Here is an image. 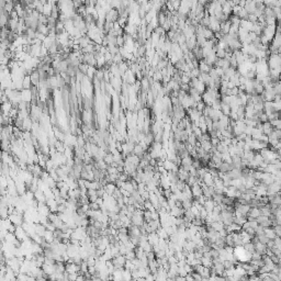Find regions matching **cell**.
<instances>
[{"instance_id":"obj_1","label":"cell","mask_w":281,"mask_h":281,"mask_svg":"<svg viewBox=\"0 0 281 281\" xmlns=\"http://www.w3.org/2000/svg\"><path fill=\"white\" fill-rule=\"evenodd\" d=\"M267 64L269 69H280V65H281L280 55L276 54V53H270V54H269V57H268Z\"/></svg>"},{"instance_id":"obj_2","label":"cell","mask_w":281,"mask_h":281,"mask_svg":"<svg viewBox=\"0 0 281 281\" xmlns=\"http://www.w3.org/2000/svg\"><path fill=\"white\" fill-rule=\"evenodd\" d=\"M8 218L10 220V222L12 223L13 225H15V226H21L22 223L24 222L23 221L24 218H23L22 213H20V212H11V213H9Z\"/></svg>"},{"instance_id":"obj_3","label":"cell","mask_w":281,"mask_h":281,"mask_svg":"<svg viewBox=\"0 0 281 281\" xmlns=\"http://www.w3.org/2000/svg\"><path fill=\"white\" fill-rule=\"evenodd\" d=\"M119 19V11L115 8H110L107 12H105V21L107 22L113 23L115 21H118Z\"/></svg>"},{"instance_id":"obj_4","label":"cell","mask_w":281,"mask_h":281,"mask_svg":"<svg viewBox=\"0 0 281 281\" xmlns=\"http://www.w3.org/2000/svg\"><path fill=\"white\" fill-rule=\"evenodd\" d=\"M187 114H188V117H189V120H190V122L192 123H195L197 125H198V121H199V118L201 117V112L200 111H198V110L195 109V108H190V109L187 110Z\"/></svg>"},{"instance_id":"obj_5","label":"cell","mask_w":281,"mask_h":281,"mask_svg":"<svg viewBox=\"0 0 281 281\" xmlns=\"http://www.w3.org/2000/svg\"><path fill=\"white\" fill-rule=\"evenodd\" d=\"M10 19V13L5 9V8H0V29L1 27H8V22Z\"/></svg>"},{"instance_id":"obj_6","label":"cell","mask_w":281,"mask_h":281,"mask_svg":"<svg viewBox=\"0 0 281 281\" xmlns=\"http://www.w3.org/2000/svg\"><path fill=\"white\" fill-rule=\"evenodd\" d=\"M220 21L215 17H211L210 15V23H209L208 27L213 32V33H216V32L220 31Z\"/></svg>"},{"instance_id":"obj_7","label":"cell","mask_w":281,"mask_h":281,"mask_svg":"<svg viewBox=\"0 0 281 281\" xmlns=\"http://www.w3.org/2000/svg\"><path fill=\"white\" fill-rule=\"evenodd\" d=\"M29 76H30V79H31L32 86L37 87V85H39V82H40V80H41V78H40V74H39V72H37V69H33V70H32L31 73L29 74Z\"/></svg>"},{"instance_id":"obj_8","label":"cell","mask_w":281,"mask_h":281,"mask_svg":"<svg viewBox=\"0 0 281 281\" xmlns=\"http://www.w3.org/2000/svg\"><path fill=\"white\" fill-rule=\"evenodd\" d=\"M223 115V113L221 112V110H216V109H213V108H211L210 107V111H209V118L211 119L212 121H218V119L221 118Z\"/></svg>"},{"instance_id":"obj_9","label":"cell","mask_w":281,"mask_h":281,"mask_svg":"<svg viewBox=\"0 0 281 281\" xmlns=\"http://www.w3.org/2000/svg\"><path fill=\"white\" fill-rule=\"evenodd\" d=\"M21 100L27 103L32 102V91L31 89H22L21 90Z\"/></svg>"},{"instance_id":"obj_10","label":"cell","mask_w":281,"mask_h":281,"mask_svg":"<svg viewBox=\"0 0 281 281\" xmlns=\"http://www.w3.org/2000/svg\"><path fill=\"white\" fill-rule=\"evenodd\" d=\"M233 168H234V166H233V164H232V163L222 162V163L218 165V171H221V172H228V171H231Z\"/></svg>"},{"instance_id":"obj_11","label":"cell","mask_w":281,"mask_h":281,"mask_svg":"<svg viewBox=\"0 0 281 281\" xmlns=\"http://www.w3.org/2000/svg\"><path fill=\"white\" fill-rule=\"evenodd\" d=\"M46 204L50 209L51 212L56 213L57 212V208H58V203L56 202V200L54 198H51V199H46Z\"/></svg>"},{"instance_id":"obj_12","label":"cell","mask_w":281,"mask_h":281,"mask_svg":"<svg viewBox=\"0 0 281 281\" xmlns=\"http://www.w3.org/2000/svg\"><path fill=\"white\" fill-rule=\"evenodd\" d=\"M191 193H192V197H193V198H198L199 195H202L201 185H199L198 182H197V183H193V185L191 186Z\"/></svg>"},{"instance_id":"obj_13","label":"cell","mask_w":281,"mask_h":281,"mask_svg":"<svg viewBox=\"0 0 281 281\" xmlns=\"http://www.w3.org/2000/svg\"><path fill=\"white\" fill-rule=\"evenodd\" d=\"M117 188H118V187H117V185H115V182H107V183L103 186V190L105 193L112 195H113L114 190H115Z\"/></svg>"},{"instance_id":"obj_14","label":"cell","mask_w":281,"mask_h":281,"mask_svg":"<svg viewBox=\"0 0 281 281\" xmlns=\"http://www.w3.org/2000/svg\"><path fill=\"white\" fill-rule=\"evenodd\" d=\"M244 9L246 10V12L248 14H254L255 10H256V4H255L253 0H247Z\"/></svg>"},{"instance_id":"obj_15","label":"cell","mask_w":281,"mask_h":281,"mask_svg":"<svg viewBox=\"0 0 281 281\" xmlns=\"http://www.w3.org/2000/svg\"><path fill=\"white\" fill-rule=\"evenodd\" d=\"M251 27H253V22H250L248 19H240V27L244 29L246 31L250 32L251 31Z\"/></svg>"},{"instance_id":"obj_16","label":"cell","mask_w":281,"mask_h":281,"mask_svg":"<svg viewBox=\"0 0 281 281\" xmlns=\"http://www.w3.org/2000/svg\"><path fill=\"white\" fill-rule=\"evenodd\" d=\"M272 130H273V127H272V125L270 124L269 121L261 123V131H263V133L265 134V135L268 136L272 132Z\"/></svg>"},{"instance_id":"obj_17","label":"cell","mask_w":281,"mask_h":281,"mask_svg":"<svg viewBox=\"0 0 281 281\" xmlns=\"http://www.w3.org/2000/svg\"><path fill=\"white\" fill-rule=\"evenodd\" d=\"M211 66H209L208 64L205 63L204 62L203 59H201L200 60V63L198 64V69L200 70V73H208L209 74V72L211 70Z\"/></svg>"},{"instance_id":"obj_18","label":"cell","mask_w":281,"mask_h":281,"mask_svg":"<svg viewBox=\"0 0 281 281\" xmlns=\"http://www.w3.org/2000/svg\"><path fill=\"white\" fill-rule=\"evenodd\" d=\"M263 234L267 236L269 240H273L276 237V233H275V230L272 226L269 227H263Z\"/></svg>"},{"instance_id":"obj_19","label":"cell","mask_w":281,"mask_h":281,"mask_svg":"<svg viewBox=\"0 0 281 281\" xmlns=\"http://www.w3.org/2000/svg\"><path fill=\"white\" fill-rule=\"evenodd\" d=\"M214 207H215V202L212 199H207L205 202L203 203V208L208 211V212H212Z\"/></svg>"},{"instance_id":"obj_20","label":"cell","mask_w":281,"mask_h":281,"mask_svg":"<svg viewBox=\"0 0 281 281\" xmlns=\"http://www.w3.org/2000/svg\"><path fill=\"white\" fill-rule=\"evenodd\" d=\"M202 35L205 40H211L212 37H214V33L209 27H202Z\"/></svg>"},{"instance_id":"obj_21","label":"cell","mask_w":281,"mask_h":281,"mask_svg":"<svg viewBox=\"0 0 281 281\" xmlns=\"http://www.w3.org/2000/svg\"><path fill=\"white\" fill-rule=\"evenodd\" d=\"M37 33H41L43 35H48L50 33V29L46 24H39L37 27Z\"/></svg>"},{"instance_id":"obj_22","label":"cell","mask_w":281,"mask_h":281,"mask_svg":"<svg viewBox=\"0 0 281 281\" xmlns=\"http://www.w3.org/2000/svg\"><path fill=\"white\" fill-rule=\"evenodd\" d=\"M32 87V82L31 79H30V76L29 75H25L22 79V88L23 89H31Z\"/></svg>"},{"instance_id":"obj_23","label":"cell","mask_w":281,"mask_h":281,"mask_svg":"<svg viewBox=\"0 0 281 281\" xmlns=\"http://www.w3.org/2000/svg\"><path fill=\"white\" fill-rule=\"evenodd\" d=\"M220 110H221V112H222L223 114H225V115H230V113H231V107H230V104L225 103V102H223V101H221Z\"/></svg>"},{"instance_id":"obj_24","label":"cell","mask_w":281,"mask_h":281,"mask_svg":"<svg viewBox=\"0 0 281 281\" xmlns=\"http://www.w3.org/2000/svg\"><path fill=\"white\" fill-rule=\"evenodd\" d=\"M210 226L212 227L213 230H215V231H220V230H222V228H224L225 227V225L223 224L222 221H214V222H212L211 224H210Z\"/></svg>"},{"instance_id":"obj_25","label":"cell","mask_w":281,"mask_h":281,"mask_svg":"<svg viewBox=\"0 0 281 281\" xmlns=\"http://www.w3.org/2000/svg\"><path fill=\"white\" fill-rule=\"evenodd\" d=\"M243 247H244L245 250H247V251H249V253H253L255 250V245L251 240L248 242V243H245V244L243 245Z\"/></svg>"},{"instance_id":"obj_26","label":"cell","mask_w":281,"mask_h":281,"mask_svg":"<svg viewBox=\"0 0 281 281\" xmlns=\"http://www.w3.org/2000/svg\"><path fill=\"white\" fill-rule=\"evenodd\" d=\"M235 15H237L240 19H248V13L246 12V10H245L244 8H240Z\"/></svg>"},{"instance_id":"obj_27","label":"cell","mask_w":281,"mask_h":281,"mask_svg":"<svg viewBox=\"0 0 281 281\" xmlns=\"http://www.w3.org/2000/svg\"><path fill=\"white\" fill-rule=\"evenodd\" d=\"M14 6H15V4H14L13 1H10V2H6V6H5V9L8 11V12H11V11H13L14 10Z\"/></svg>"},{"instance_id":"obj_28","label":"cell","mask_w":281,"mask_h":281,"mask_svg":"<svg viewBox=\"0 0 281 281\" xmlns=\"http://www.w3.org/2000/svg\"><path fill=\"white\" fill-rule=\"evenodd\" d=\"M270 122V124L272 125V127H275V129H280L281 126V122L279 119H275V120H271V121H269Z\"/></svg>"},{"instance_id":"obj_29","label":"cell","mask_w":281,"mask_h":281,"mask_svg":"<svg viewBox=\"0 0 281 281\" xmlns=\"http://www.w3.org/2000/svg\"><path fill=\"white\" fill-rule=\"evenodd\" d=\"M123 45H124V37H123V35L117 37V46L123 47Z\"/></svg>"},{"instance_id":"obj_30","label":"cell","mask_w":281,"mask_h":281,"mask_svg":"<svg viewBox=\"0 0 281 281\" xmlns=\"http://www.w3.org/2000/svg\"><path fill=\"white\" fill-rule=\"evenodd\" d=\"M47 23V17L44 14L40 13L39 15V24H46Z\"/></svg>"},{"instance_id":"obj_31","label":"cell","mask_w":281,"mask_h":281,"mask_svg":"<svg viewBox=\"0 0 281 281\" xmlns=\"http://www.w3.org/2000/svg\"><path fill=\"white\" fill-rule=\"evenodd\" d=\"M273 230H275V233H276V235L277 236H280L281 235V232H280V228H281V226H280V224H276V225H273Z\"/></svg>"}]
</instances>
